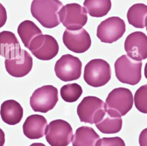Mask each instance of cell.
Listing matches in <instances>:
<instances>
[{
  "label": "cell",
  "instance_id": "obj_1",
  "mask_svg": "<svg viewBox=\"0 0 147 146\" xmlns=\"http://www.w3.org/2000/svg\"><path fill=\"white\" fill-rule=\"evenodd\" d=\"M63 6L59 0H33L30 11L42 26L50 29L60 24L58 13Z\"/></svg>",
  "mask_w": 147,
  "mask_h": 146
},
{
  "label": "cell",
  "instance_id": "obj_2",
  "mask_svg": "<svg viewBox=\"0 0 147 146\" xmlns=\"http://www.w3.org/2000/svg\"><path fill=\"white\" fill-rule=\"evenodd\" d=\"M141 61H136L127 55L118 57L114 63L115 73L118 80L130 85L138 84L141 79Z\"/></svg>",
  "mask_w": 147,
  "mask_h": 146
},
{
  "label": "cell",
  "instance_id": "obj_3",
  "mask_svg": "<svg viewBox=\"0 0 147 146\" xmlns=\"http://www.w3.org/2000/svg\"><path fill=\"white\" fill-rule=\"evenodd\" d=\"M111 75V68L108 62L102 59H95L85 66L83 78L90 86L99 87L109 82Z\"/></svg>",
  "mask_w": 147,
  "mask_h": 146
},
{
  "label": "cell",
  "instance_id": "obj_4",
  "mask_svg": "<svg viewBox=\"0 0 147 146\" xmlns=\"http://www.w3.org/2000/svg\"><path fill=\"white\" fill-rule=\"evenodd\" d=\"M106 112L105 103L95 96H87L83 98L77 107V114L81 122L96 124Z\"/></svg>",
  "mask_w": 147,
  "mask_h": 146
},
{
  "label": "cell",
  "instance_id": "obj_5",
  "mask_svg": "<svg viewBox=\"0 0 147 146\" xmlns=\"http://www.w3.org/2000/svg\"><path fill=\"white\" fill-rule=\"evenodd\" d=\"M133 95L131 91L124 87L114 89L106 99V110L122 117L126 115L133 105Z\"/></svg>",
  "mask_w": 147,
  "mask_h": 146
},
{
  "label": "cell",
  "instance_id": "obj_6",
  "mask_svg": "<svg viewBox=\"0 0 147 146\" xmlns=\"http://www.w3.org/2000/svg\"><path fill=\"white\" fill-rule=\"evenodd\" d=\"M45 135L51 146H67L72 141L74 136L71 125L61 119L51 121L47 126Z\"/></svg>",
  "mask_w": 147,
  "mask_h": 146
},
{
  "label": "cell",
  "instance_id": "obj_7",
  "mask_svg": "<svg viewBox=\"0 0 147 146\" xmlns=\"http://www.w3.org/2000/svg\"><path fill=\"white\" fill-rule=\"evenodd\" d=\"M58 14L60 22L68 30L80 29L87 22L86 10L76 3H68L63 6Z\"/></svg>",
  "mask_w": 147,
  "mask_h": 146
},
{
  "label": "cell",
  "instance_id": "obj_8",
  "mask_svg": "<svg viewBox=\"0 0 147 146\" xmlns=\"http://www.w3.org/2000/svg\"><path fill=\"white\" fill-rule=\"evenodd\" d=\"M58 99L57 89L45 85L34 90L30 98V105L34 112L45 113L55 106Z\"/></svg>",
  "mask_w": 147,
  "mask_h": 146
},
{
  "label": "cell",
  "instance_id": "obj_9",
  "mask_svg": "<svg viewBox=\"0 0 147 146\" xmlns=\"http://www.w3.org/2000/svg\"><path fill=\"white\" fill-rule=\"evenodd\" d=\"M82 63L80 60L71 54L62 55L55 65L56 76L64 82L78 79L82 74Z\"/></svg>",
  "mask_w": 147,
  "mask_h": 146
},
{
  "label": "cell",
  "instance_id": "obj_10",
  "mask_svg": "<svg viewBox=\"0 0 147 146\" xmlns=\"http://www.w3.org/2000/svg\"><path fill=\"white\" fill-rule=\"evenodd\" d=\"M126 30L125 21L119 17H110L98 26L96 36L102 43H113L119 40Z\"/></svg>",
  "mask_w": 147,
  "mask_h": 146
},
{
  "label": "cell",
  "instance_id": "obj_11",
  "mask_svg": "<svg viewBox=\"0 0 147 146\" xmlns=\"http://www.w3.org/2000/svg\"><path fill=\"white\" fill-rule=\"evenodd\" d=\"M28 49L38 59L49 60L57 55L59 47L53 36L41 34L32 40Z\"/></svg>",
  "mask_w": 147,
  "mask_h": 146
},
{
  "label": "cell",
  "instance_id": "obj_12",
  "mask_svg": "<svg viewBox=\"0 0 147 146\" xmlns=\"http://www.w3.org/2000/svg\"><path fill=\"white\" fill-rule=\"evenodd\" d=\"M127 56L136 61L147 58V36L143 32L136 31L129 34L124 43Z\"/></svg>",
  "mask_w": 147,
  "mask_h": 146
},
{
  "label": "cell",
  "instance_id": "obj_13",
  "mask_svg": "<svg viewBox=\"0 0 147 146\" xmlns=\"http://www.w3.org/2000/svg\"><path fill=\"white\" fill-rule=\"evenodd\" d=\"M63 41L69 51L77 53L85 52L91 45L90 36L83 28L76 30L65 29L63 35Z\"/></svg>",
  "mask_w": 147,
  "mask_h": 146
},
{
  "label": "cell",
  "instance_id": "obj_14",
  "mask_svg": "<svg viewBox=\"0 0 147 146\" xmlns=\"http://www.w3.org/2000/svg\"><path fill=\"white\" fill-rule=\"evenodd\" d=\"M5 66L9 75L16 78H21L31 71L33 67V59L26 51L21 49V53L16 57L6 59Z\"/></svg>",
  "mask_w": 147,
  "mask_h": 146
},
{
  "label": "cell",
  "instance_id": "obj_15",
  "mask_svg": "<svg viewBox=\"0 0 147 146\" xmlns=\"http://www.w3.org/2000/svg\"><path fill=\"white\" fill-rule=\"evenodd\" d=\"M47 125V121L43 116L32 114L25 121L22 126L23 133L30 139H38L44 136Z\"/></svg>",
  "mask_w": 147,
  "mask_h": 146
},
{
  "label": "cell",
  "instance_id": "obj_16",
  "mask_svg": "<svg viewBox=\"0 0 147 146\" xmlns=\"http://www.w3.org/2000/svg\"><path fill=\"white\" fill-rule=\"evenodd\" d=\"M21 52L20 43L13 32L4 30L0 32V55L5 59H13Z\"/></svg>",
  "mask_w": 147,
  "mask_h": 146
},
{
  "label": "cell",
  "instance_id": "obj_17",
  "mask_svg": "<svg viewBox=\"0 0 147 146\" xmlns=\"http://www.w3.org/2000/svg\"><path fill=\"white\" fill-rule=\"evenodd\" d=\"M24 110L21 105L16 101H5L1 106L0 114L6 124L13 125L18 124L22 118Z\"/></svg>",
  "mask_w": 147,
  "mask_h": 146
},
{
  "label": "cell",
  "instance_id": "obj_18",
  "mask_svg": "<svg viewBox=\"0 0 147 146\" xmlns=\"http://www.w3.org/2000/svg\"><path fill=\"white\" fill-rule=\"evenodd\" d=\"M95 124L100 132L105 134H114L121 130L122 120L121 116L106 110L103 117Z\"/></svg>",
  "mask_w": 147,
  "mask_h": 146
},
{
  "label": "cell",
  "instance_id": "obj_19",
  "mask_svg": "<svg viewBox=\"0 0 147 146\" xmlns=\"http://www.w3.org/2000/svg\"><path fill=\"white\" fill-rule=\"evenodd\" d=\"M100 139L94 129L87 126L78 128L73 136L72 146H96Z\"/></svg>",
  "mask_w": 147,
  "mask_h": 146
},
{
  "label": "cell",
  "instance_id": "obj_20",
  "mask_svg": "<svg viewBox=\"0 0 147 146\" xmlns=\"http://www.w3.org/2000/svg\"><path fill=\"white\" fill-rule=\"evenodd\" d=\"M17 32L22 42L28 49L32 40L42 34L41 29L30 20H25L21 22L18 26Z\"/></svg>",
  "mask_w": 147,
  "mask_h": 146
},
{
  "label": "cell",
  "instance_id": "obj_21",
  "mask_svg": "<svg viewBox=\"0 0 147 146\" xmlns=\"http://www.w3.org/2000/svg\"><path fill=\"white\" fill-rule=\"evenodd\" d=\"M147 17V5L144 3H136L132 5L127 13V19L131 25L137 28L145 26Z\"/></svg>",
  "mask_w": 147,
  "mask_h": 146
},
{
  "label": "cell",
  "instance_id": "obj_22",
  "mask_svg": "<svg viewBox=\"0 0 147 146\" xmlns=\"http://www.w3.org/2000/svg\"><path fill=\"white\" fill-rule=\"evenodd\" d=\"M83 6L90 16L102 17L110 10L111 2V0H84Z\"/></svg>",
  "mask_w": 147,
  "mask_h": 146
},
{
  "label": "cell",
  "instance_id": "obj_23",
  "mask_svg": "<svg viewBox=\"0 0 147 146\" xmlns=\"http://www.w3.org/2000/svg\"><path fill=\"white\" fill-rule=\"evenodd\" d=\"M83 89L78 83H69L64 85L60 89V95L67 102H74L82 95Z\"/></svg>",
  "mask_w": 147,
  "mask_h": 146
},
{
  "label": "cell",
  "instance_id": "obj_24",
  "mask_svg": "<svg viewBox=\"0 0 147 146\" xmlns=\"http://www.w3.org/2000/svg\"><path fill=\"white\" fill-rule=\"evenodd\" d=\"M134 101L135 106L139 112L147 114V84L141 86L136 90Z\"/></svg>",
  "mask_w": 147,
  "mask_h": 146
},
{
  "label": "cell",
  "instance_id": "obj_25",
  "mask_svg": "<svg viewBox=\"0 0 147 146\" xmlns=\"http://www.w3.org/2000/svg\"><path fill=\"white\" fill-rule=\"evenodd\" d=\"M96 146H126L123 139L121 137H111L99 139L96 144Z\"/></svg>",
  "mask_w": 147,
  "mask_h": 146
},
{
  "label": "cell",
  "instance_id": "obj_26",
  "mask_svg": "<svg viewBox=\"0 0 147 146\" xmlns=\"http://www.w3.org/2000/svg\"><path fill=\"white\" fill-rule=\"evenodd\" d=\"M7 20V13L6 9L0 3V28H2L6 23Z\"/></svg>",
  "mask_w": 147,
  "mask_h": 146
},
{
  "label": "cell",
  "instance_id": "obj_27",
  "mask_svg": "<svg viewBox=\"0 0 147 146\" xmlns=\"http://www.w3.org/2000/svg\"><path fill=\"white\" fill-rule=\"evenodd\" d=\"M138 141L140 146H147V128L143 129L140 133Z\"/></svg>",
  "mask_w": 147,
  "mask_h": 146
},
{
  "label": "cell",
  "instance_id": "obj_28",
  "mask_svg": "<svg viewBox=\"0 0 147 146\" xmlns=\"http://www.w3.org/2000/svg\"><path fill=\"white\" fill-rule=\"evenodd\" d=\"M5 142V135L3 131L0 128V146H3Z\"/></svg>",
  "mask_w": 147,
  "mask_h": 146
},
{
  "label": "cell",
  "instance_id": "obj_29",
  "mask_svg": "<svg viewBox=\"0 0 147 146\" xmlns=\"http://www.w3.org/2000/svg\"><path fill=\"white\" fill-rule=\"evenodd\" d=\"M29 146H46L45 144L40 143H34L30 144Z\"/></svg>",
  "mask_w": 147,
  "mask_h": 146
},
{
  "label": "cell",
  "instance_id": "obj_30",
  "mask_svg": "<svg viewBox=\"0 0 147 146\" xmlns=\"http://www.w3.org/2000/svg\"><path fill=\"white\" fill-rule=\"evenodd\" d=\"M144 75H145V77L147 79V62L146 63L144 67Z\"/></svg>",
  "mask_w": 147,
  "mask_h": 146
},
{
  "label": "cell",
  "instance_id": "obj_31",
  "mask_svg": "<svg viewBox=\"0 0 147 146\" xmlns=\"http://www.w3.org/2000/svg\"><path fill=\"white\" fill-rule=\"evenodd\" d=\"M145 27H146V31H147V17H146V20H145Z\"/></svg>",
  "mask_w": 147,
  "mask_h": 146
}]
</instances>
